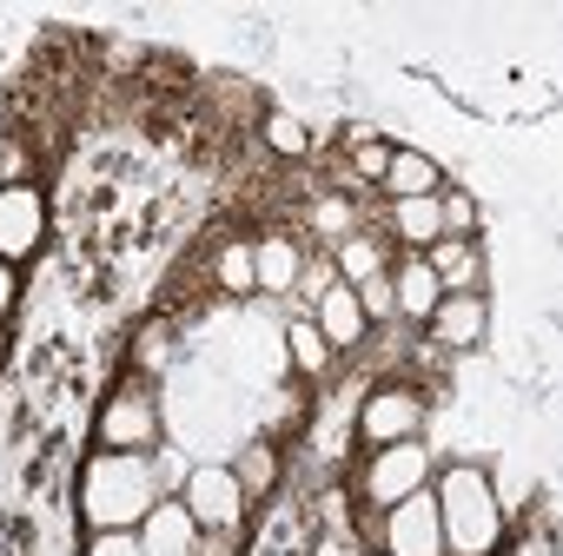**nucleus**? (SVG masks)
I'll return each instance as SVG.
<instances>
[{
    "mask_svg": "<svg viewBox=\"0 0 563 556\" xmlns=\"http://www.w3.org/2000/svg\"><path fill=\"white\" fill-rule=\"evenodd\" d=\"M153 503H159V483H153L146 457H133V451L87 457V470H80V516L93 530H140Z\"/></svg>",
    "mask_w": 563,
    "mask_h": 556,
    "instance_id": "obj_1",
    "label": "nucleus"
},
{
    "mask_svg": "<svg viewBox=\"0 0 563 556\" xmlns=\"http://www.w3.org/2000/svg\"><path fill=\"white\" fill-rule=\"evenodd\" d=\"M438 523H444V556H490L504 536L497 490L484 483L477 464H451L438 477Z\"/></svg>",
    "mask_w": 563,
    "mask_h": 556,
    "instance_id": "obj_2",
    "label": "nucleus"
},
{
    "mask_svg": "<svg viewBox=\"0 0 563 556\" xmlns=\"http://www.w3.org/2000/svg\"><path fill=\"white\" fill-rule=\"evenodd\" d=\"M179 503H186V516H192L199 530H239V523H245V490H239L232 464H199V470H186Z\"/></svg>",
    "mask_w": 563,
    "mask_h": 556,
    "instance_id": "obj_3",
    "label": "nucleus"
},
{
    "mask_svg": "<svg viewBox=\"0 0 563 556\" xmlns=\"http://www.w3.org/2000/svg\"><path fill=\"white\" fill-rule=\"evenodd\" d=\"M431 483V451L411 437V444H385L372 464H365V497L378 503V510H391V503H405L411 490H424Z\"/></svg>",
    "mask_w": 563,
    "mask_h": 556,
    "instance_id": "obj_4",
    "label": "nucleus"
},
{
    "mask_svg": "<svg viewBox=\"0 0 563 556\" xmlns=\"http://www.w3.org/2000/svg\"><path fill=\"white\" fill-rule=\"evenodd\" d=\"M385 549L391 556H444V523H438V497L431 490H411L405 503H391Z\"/></svg>",
    "mask_w": 563,
    "mask_h": 556,
    "instance_id": "obj_5",
    "label": "nucleus"
},
{
    "mask_svg": "<svg viewBox=\"0 0 563 556\" xmlns=\"http://www.w3.org/2000/svg\"><path fill=\"white\" fill-rule=\"evenodd\" d=\"M41 232H47V205L34 186H0V258L21 265L41 252Z\"/></svg>",
    "mask_w": 563,
    "mask_h": 556,
    "instance_id": "obj_6",
    "label": "nucleus"
},
{
    "mask_svg": "<svg viewBox=\"0 0 563 556\" xmlns=\"http://www.w3.org/2000/svg\"><path fill=\"white\" fill-rule=\"evenodd\" d=\"M418 424H424V398L418 391H372L365 398V411H358V431H365V444H411L418 437Z\"/></svg>",
    "mask_w": 563,
    "mask_h": 556,
    "instance_id": "obj_7",
    "label": "nucleus"
},
{
    "mask_svg": "<svg viewBox=\"0 0 563 556\" xmlns=\"http://www.w3.org/2000/svg\"><path fill=\"white\" fill-rule=\"evenodd\" d=\"M159 431V411L146 391H120L107 411H100V451H146Z\"/></svg>",
    "mask_w": 563,
    "mask_h": 556,
    "instance_id": "obj_8",
    "label": "nucleus"
},
{
    "mask_svg": "<svg viewBox=\"0 0 563 556\" xmlns=\"http://www.w3.org/2000/svg\"><path fill=\"white\" fill-rule=\"evenodd\" d=\"M140 549L146 556H199V523L186 516L179 497H159L140 523Z\"/></svg>",
    "mask_w": 563,
    "mask_h": 556,
    "instance_id": "obj_9",
    "label": "nucleus"
},
{
    "mask_svg": "<svg viewBox=\"0 0 563 556\" xmlns=\"http://www.w3.org/2000/svg\"><path fill=\"white\" fill-rule=\"evenodd\" d=\"M319 338L332 345V352H352L358 338H365V312H358V292L352 286H325V299H319Z\"/></svg>",
    "mask_w": 563,
    "mask_h": 556,
    "instance_id": "obj_10",
    "label": "nucleus"
},
{
    "mask_svg": "<svg viewBox=\"0 0 563 556\" xmlns=\"http://www.w3.org/2000/svg\"><path fill=\"white\" fill-rule=\"evenodd\" d=\"M431 332H438L451 352L477 345V338H484V299H471V292H444L438 312H431Z\"/></svg>",
    "mask_w": 563,
    "mask_h": 556,
    "instance_id": "obj_11",
    "label": "nucleus"
},
{
    "mask_svg": "<svg viewBox=\"0 0 563 556\" xmlns=\"http://www.w3.org/2000/svg\"><path fill=\"white\" fill-rule=\"evenodd\" d=\"M438 299H444V286H438V271L424 265V252H418V258L391 278V305H398L405 319H431V312H438Z\"/></svg>",
    "mask_w": 563,
    "mask_h": 556,
    "instance_id": "obj_12",
    "label": "nucleus"
},
{
    "mask_svg": "<svg viewBox=\"0 0 563 556\" xmlns=\"http://www.w3.org/2000/svg\"><path fill=\"white\" fill-rule=\"evenodd\" d=\"M252 286L292 292V286H299V245H292V238H258V245H252Z\"/></svg>",
    "mask_w": 563,
    "mask_h": 556,
    "instance_id": "obj_13",
    "label": "nucleus"
},
{
    "mask_svg": "<svg viewBox=\"0 0 563 556\" xmlns=\"http://www.w3.org/2000/svg\"><path fill=\"white\" fill-rule=\"evenodd\" d=\"M391 232L405 238V245H438L444 238V212H438V192H424V199H391Z\"/></svg>",
    "mask_w": 563,
    "mask_h": 556,
    "instance_id": "obj_14",
    "label": "nucleus"
},
{
    "mask_svg": "<svg viewBox=\"0 0 563 556\" xmlns=\"http://www.w3.org/2000/svg\"><path fill=\"white\" fill-rule=\"evenodd\" d=\"M385 192H391V199H424V192H438V166H431L424 153H391Z\"/></svg>",
    "mask_w": 563,
    "mask_h": 556,
    "instance_id": "obj_15",
    "label": "nucleus"
},
{
    "mask_svg": "<svg viewBox=\"0 0 563 556\" xmlns=\"http://www.w3.org/2000/svg\"><path fill=\"white\" fill-rule=\"evenodd\" d=\"M424 265L438 271V286L451 292V286H471V271H477V252H471V245H457V238H438V245L424 252Z\"/></svg>",
    "mask_w": 563,
    "mask_h": 556,
    "instance_id": "obj_16",
    "label": "nucleus"
},
{
    "mask_svg": "<svg viewBox=\"0 0 563 556\" xmlns=\"http://www.w3.org/2000/svg\"><path fill=\"white\" fill-rule=\"evenodd\" d=\"M339 271H345V286L358 292L365 278H378V271H385V252H378L372 238H358V232H352V238H339Z\"/></svg>",
    "mask_w": 563,
    "mask_h": 556,
    "instance_id": "obj_17",
    "label": "nucleus"
},
{
    "mask_svg": "<svg viewBox=\"0 0 563 556\" xmlns=\"http://www.w3.org/2000/svg\"><path fill=\"white\" fill-rule=\"evenodd\" d=\"M286 345H292V365H299V371H312V378L332 365V345L319 338V325H312V319H299V325L286 332Z\"/></svg>",
    "mask_w": 563,
    "mask_h": 556,
    "instance_id": "obj_18",
    "label": "nucleus"
},
{
    "mask_svg": "<svg viewBox=\"0 0 563 556\" xmlns=\"http://www.w3.org/2000/svg\"><path fill=\"white\" fill-rule=\"evenodd\" d=\"M265 140H272V153H278V159H306V146H312V140H306V126H299L292 113H272V120H265Z\"/></svg>",
    "mask_w": 563,
    "mask_h": 556,
    "instance_id": "obj_19",
    "label": "nucleus"
},
{
    "mask_svg": "<svg viewBox=\"0 0 563 556\" xmlns=\"http://www.w3.org/2000/svg\"><path fill=\"white\" fill-rule=\"evenodd\" d=\"M219 286L225 292H252V245H225L219 252Z\"/></svg>",
    "mask_w": 563,
    "mask_h": 556,
    "instance_id": "obj_20",
    "label": "nucleus"
},
{
    "mask_svg": "<svg viewBox=\"0 0 563 556\" xmlns=\"http://www.w3.org/2000/svg\"><path fill=\"white\" fill-rule=\"evenodd\" d=\"M358 312L365 319H391L398 305H391V271H378V278H365V286H358Z\"/></svg>",
    "mask_w": 563,
    "mask_h": 556,
    "instance_id": "obj_21",
    "label": "nucleus"
},
{
    "mask_svg": "<svg viewBox=\"0 0 563 556\" xmlns=\"http://www.w3.org/2000/svg\"><path fill=\"white\" fill-rule=\"evenodd\" d=\"M232 477H239V490H245V497H252V490H265V483H272V451H265V444H252V451H245V464H239Z\"/></svg>",
    "mask_w": 563,
    "mask_h": 556,
    "instance_id": "obj_22",
    "label": "nucleus"
},
{
    "mask_svg": "<svg viewBox=\"0 0 563 556\" xmlns=\"http://www.w3.org/2000/svg\"><path fill=\"white\" fill-rule=\"evenodd\" d=\"M87 556H146V549H140V530H93Z\"/></svg>",
    "mask_w": 563,
    "mask_h": 556,
    "instance_id": "obj_23",
    "label": "nucleus"
},
{
    "mask_svg": "<svg viewBox=\"0 0 563 556\" xmlns=\"http://www.w3.org/2000/svg\"><path fill=\"white\" fill-rule=\"evenodd\" d=\"M312 219H319V232L352 238V205H345V199H319V212H312Z\"/></svg>",
    "mask_w": 563,
    "mask_h": 556,
    "instance_id": "obj_24",
    "label": "nucleus"
},
{
    "mask_svg": "<svg viewBox=\"0 0 563 556\" xmlns=\"http://www.w3.org/2000/svg\"><path fill=\"white\" fill-rule=\"evenodd\" d=\"M385 166H391V146L385 140H358V173L365 179H385Z\"/></svg>",
    "mask_w": 563,
    "mask_h": 556,
    "instance_id": "obj_25",
    "label": "nucleus"
},
{
    "mask_svg": "<svg viewBox=\"0 0 563 556\" xmlns=\"http://www.w3.org/2000/svg\"><path fill=\"white\" fill-rule=\"evenodd\" d=\"M239 549V530H199V556H232Z\"/></svg>",
    "mask_w": 563,
    "mask_h": 556,
    "instance_id": "obj_26",
    "label": "nucleus"
},
{
    "mask_svg": "<svg viewBox=\"0 0 563 556\" xmlns=\"http://www.w3.org/2000/svg\"><path fill=\"white\" fill-rule=\"evenodd\" d=\"M438 212H444V225H471V219H477V205H471L464 192H457V199H438Z\"/></svg>",
    "mask_w": 563,
    "mask_h": 556,
    "instance_id": "obj_27",
    "label": "nucleus"
},
{
    "mask_svg": "<svg viewBox=\"0 0 563 556\" xmlns=\"http://www.w3.org/2000/svg\"><path fill=\"white\" fill-rule=\"evenodd\" d=\"M153 483L179 490V483H186V464H179V457H159V464H153Z\"/></svg>",
    "mask_w": 563,
    "mask_h": 556,
    "instance_id": "obj_28",
    "label": "nucleus"
},
{
    "mask_svg": "<svg viewBox=\"0 0 563 556\" xmlns=\"http://www.w3.org/2000/svg\"><path fill=\"white\" fill-rule=\"evenodd\" d=\"M8 305H14V265L0 258V319H8Z\"/></svg>",
    "mask_w": 563,
    "mask_h": 556,
    "instance_id": "obj_29",
    "label": "nucleus"
}]
</instances>
